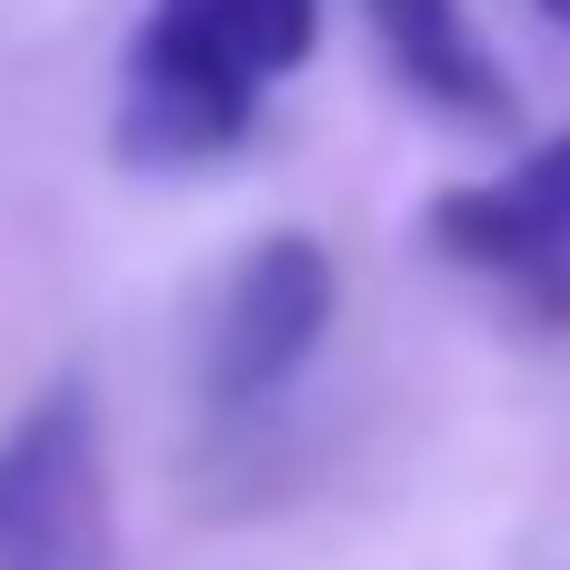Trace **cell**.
I'll return each mask as SVG.
<instances>
[{
  "label": "cell",
  "mask_w": 570,
  "mask_h": 570,
  "mask_svg": "<svg viewBox=\"0 0 570 570\" xmlns=\"http://www.w3.org/2000/svg\"><path fill=\"white\" fill-rule=\"evenodd\" d=\"M321 40V0H150L120 50L110 150L130 170H210L250 140L281 70Z\"/></svg>",
  "instance_id": "6da1fadb"
},
{
  "label": "cell",
  "mask_w": 570,
  "mask_h": 570,
  "mask_svg": "<svg viewBox=\"0 0 570 570\" xmlns=\"http://www.w3.org/2000/svg\"><path fill=\"white\" fill-rule=\"evenodd\" d=\"M0 570H110V461L80 371L30 391L0 431Z\"/></svg>",
  "instance_id": "7a4b0ae2"
},
{
  "label": "cell",
  "mask_w": 570,
  "mask_h": 570,
  "mask_svg": "<svg viewBox=\"0 0 570 570\" xmlns=\"http://www.w3.org/2000/svg\"><path fill=\"white\" fill-rule=\"evenodd\" d=\"M321 331H331V250L301 240V230L250 240V250L230 261L220 301H210V321H200V401H210L220 421L271 411V401L311 371Z\"/></svg>",
  "instance_id": "3957f363"
},
{
  "label": "cell",
  "mask_w": 570,
  "mask_h": 570,
  "mask_svg": "<svg viewBox=\"0 0 570 570\" xmlns=\"http://www.w3.org/2000/svg\"><path fill=\"white\" fill-rule=\"evenodd\" d=\"M431 250H451L471 281H491L511 311L570 331V240L521 200V180H471L431 200Z\"/></svg>",
  "instance_id": "277c9868"
},
{
  "label": "cell",
  "mask_w": 570,
  "mask_h": 570,
  "mask_svg": "<svg viewBox=\"0 0 570 570\" xmlns=\"http://www.w3.org/2000/svg\"><path fill=\"white\" fill-rule=\"evenodd\" d=\"M371 30H381V50L401 60V80H411L431 110H451V120H471V130H501V120H511L501 60L481 50V30H471L461 0H371Z\"/></svg>",
  "instance_id": "5b68a950"
},
{
  "label": "cell",
  "mask_w": 570,
  "mask_h": 570,
  "mask_svg": "<svg viewBox=\"0 0 570 570\" xmlns=\"http://www.w3.org/2000/svg\"><path fill=\"white\" fill-rule=\"evenodd\" d=\"M511 180H521V200H531V210H541V220L570 240V130H561V140H541V150H531Z\"/></svg>",
  "instance_id": "8992f818"
}]
</instances>
